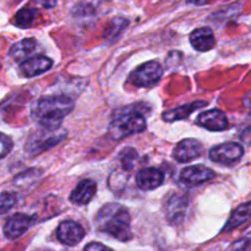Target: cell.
Instances as JSON below:
<instances>
[{
  "label": "cell",
  "instance_id": "cell-3",
  "mask_svg": "<svg viewBox=\"0 0 251 251\" xmlns=\"http://www.w3.org/2000/svg\"><path fill=\"white\" fill-rule=\"evenodd\" d=\"M147 129V118L136 106L125 109L118 113L109 125V134L113 140H123L130 134L141 133Z\"/></svg>",
  "mask_w": 251,
  "mask_h": 251
},
{
  "label": "cell",
  "instance_id": "cell-20",
  "mask_svg": "<svg viewBox=\"0 0 251 251\" xmlns=\"http://www.w3.org/2000/svg\"><path fill=\"white\" fill-rule=\"evenodd\" d=\"M129 26V21L125 19V18H114L110 23L108 25V27L103 31V38L108 42H114L117 39L118 36L123 34L125 28Z\"/></svg>",
  "mask_w": 251,
  "mask_h": 251
},
{
  "label": "cell",
  "instance_id": "cell-10",
  "mask_svg": "<svg viewBox=\"0 0 251 251\" xmlns=\"http://www.w3.org/2000/svg\"><path fill=\"white\" fill-rule=\"evenodd\" d=\"M52 67V61L45 55H34L27 58L19 65V72L23 77L32 78L46 73Z\"/></svg>",
  "mask_w": 251,
  "mask_h": 251
},
{
  "label": "cell",
  "instance_id": "cell-16",
  "mask_svg": "<svg viewBox=\"0 0 251 251\" xmlns=\"http://www.w3.org/2000/svg\"><path fill=\"white\" fill-rule=\"evenodd\" d=\"M97 192V183L92 179H83L70 194V201L75 205H86Z\"/></svg>",
  "mask_w": 251,
  "mask_h": 251
},
{
  "label": "cell",
  "instance_id": "cell-6",
  "mask_svg": "<svg viewBox=\"0 0 251 251\" xmlns=\"http://www.w3.org/2000/svg\"><path fill=\"white\" fill-rule=\"evenodd\" d=\"M58 241L66 246H75L85 238V230L79 223L74 221H65L56 228Z\"/></svg>",
  "mask_w": 251,
  "mask_h": 251
},
{
  "label": "cell",
  "instance_id": "cell-28",
  "mask_svg": "<svg viewBox=\"0 0 251 251\" xmlns=\"http://www.w3.org/2000/svg\"><path fill=\"white\" fill-rule=\"evenodd\" d=\"M243 105L251 112V92L246 93V94L243 96Z\"/></svg>",
  "mask_w": 251,
  "mask_h": 251
},
{
  "label": "cell",
  "instance_id": "cell-19",
  "mask_svg": "<svg viewBox=\"0 0 251 251\" xmlns=\"http://www.w3.org/2000/svg\"><path fill=\"white\" fill-rule=\"evenodd\" d=\"M251 218V201L243 203V204L238 205L235 210L232 211V214L228 218V221L226 223L223 231H231L238 228L239 226L246 223Z\"/></svg>",
  "mask_w": 251,
  "mask_h": 251
},
{
  "label": "cell",
  "instance_id": "cell-25",
  "mask_svg": "<svg viewBox=\"0 0 251 251\" xmlns=\"http://www.w3.org/2000/svg\"><path fill=\"white\" fill-rule=\"evenodd\" d=\"M230 251H251V234H247L246 236L241 238L239 241H236Z\"/></svg>",
  "mask_w": 251,
  "mask_h": 251
},
{
  "label": "cell",
  "instance_id": "cell-14",
  "mask_svg": "<svg viewBox=\"0 0 251 251\" xmlns=\"http://www.w3.org/2000/svg\"><path fill=\"white\" fill-rule=\"evenodd\" d=\"M187 207H188L187 196L180 195V194H174L172 196H169L167 205H165V214H167V219L169 223L177 225L183 221Z\"/></svg>",
  "mask_w": 251,
  "mask_h": 251
},
{
  "label": "cell",
  "instance_id": "cell-15",
  "mask_svg": "<svg viewBox=\"0 0 251 251\" xmlns=\"http://www.w3.org/2000/svg\"><path fill=\"white\" fill-rule=\"evenodd\" d=\"M190 43L196 51H210L211 49L215 47L216 43L214 31L210 27L196 28L190 34Z\"/></svg>",
  "mask_w": 251,
  "mask_h": 251
},
{
  "label": "cell",
  "instance_id": "cell-8",
  "mask_svg": "<svg viewBox=\"0 0 251 251\" xmlns=\"http://www.w3.org/2000/svg\"><path fill=\"white\" fill-rule=\"evenodd\" d=\"M45 133H41L39 136H36L35 139L30 140V143H27V152H30L31 154L41 153L46 149L52 148L54 145L58 143H61L62 140L65 139L66 133H59L58 129L56 130H47Z\"/></svg>",
  "mask_w": 251,
  "mask_h": 251
},
{
  "label": "cell",
  "instance_id": "cell-22",
  "mask_svg": "<svg viewBox=\"0 0 251 251\" xmlns=\"http://www.w3.org/2000/svg\"><path fill=\"white\" fill-rule=\"evenodd\" d=\"M139 159V153H137V151L132 147H128V148H125L120 154V160H121V165H123L124 169H126V171H130V169L134 168V164H136V161Z\"/></svg>",
  "mask_w": 251,
  "mask_h": 251
},
{
  "label": "cell",
  "instance_id": "cell-18",
  "mask_svg": "<svg viewBox=\"0 0 251 251\" xmlns=\"http://www.w3.org/2000/svg\"><path fill=\"white\" fill-rule=\"evenodd\" d=\"M207 102L204 101H196V102L192 103H184L179 108H175L172 110H168L163 114V120L165 123H174V121H177V120H184L190 116L191 113H194L195 110L200 108H204Z\"/></svg>",
  "mask_w": 251,
  "mask_h": 251
},
{
  "label": "cell",
  "instance_id": "cell-17",
  "mask_svg": "<svg viewBox=\"0 0 251 251\" xmlns=\"http://www.w3.org/2000/svg\"><path fill=\"white\" fill-rule=\"evenodd\" d=\"M36 47H38V42L35 39H32V38L22 39V41L16 42L15 45H12V47L10 49V56L15 62L22 63L35 52Z\"/></svg>",
  "mask_w": 251,
  "mask_h": 251
},
{
  "label": "cell",
  "instance_id": "cell-24",
  "mask_svg": "<svg viewBox=\"0 0 251 251\" xmlns=\"http://www.w3.org/2000/svg\"><path fill=\"white\" fill-rule=\"evenodd\" d=\"M12 149V140L10 136L0 132V159L5 157Z\"/></svg>",
  "mask_w": 251,
  "mask_h": 251
},
{
  "label": "cell",
  "instance_id": "cell-26",
  "mask_svg": "<svg viewBox=\"0 0 251 251\" xmlns=\"http://www.w3.org/2000/svg\"><path fill=\"white\" fill-rule=\"evenodd\" d=\"M83 251H113L110 247L105 246L102 243H98V242H92L85 246Z\"/></svg>",
  "mask_w": 251,
  "mask_h": 251
},
{
  "label": "cell",
  "instance_id": "cell-2",
  "mask_svg": "<svg viewBox=\"0 0 251 251\" xmlns=\"http://www.w3.org/2000/svg\"><path fill=\"white\" fill-rule=\"evenodd\" d=\"M96 226L101 232L109 234L121 242L130 241L133 236L128 210L118 203L103 205L96 216Z\"/></svg>",
  "mask_w": 251,
  "mask_h": 251
},
{
  "label": "cell",
  "instance_id": "cell-11",
  "mask_svg": "<svg viewBox=\"0 0 251 251\" xmlns=\"http://www.w3.org/2000/svg\"><path fill=\"white\" fill-rule=\"evenodd\" d=\"M215 177V172L204 165L187 167L180 172V180L187 185H198Z\"/></svg>",
  "mask_w": 251,
  "mask_h": 251
},
{
  "label": "cell",
  "instance_id": "cell-23",
  "mask_svg": "<svg viewBox=\"0 0 251 251\" xmlns=\"http://www.w3.org/2000/svg\"><path fill=\"white\" fill-rule=\"evenodd\" d=\"M18 201L15 194L12 192H0V214L8 212L11 208H14Z\"/></svg>",
  "mask_w": 251,
  "mask_h": 251
},
{
  "label": "cell",
  "instance_id": "cell-7",
  "mask_svg": "<svg viewBox=\"0 0 251 251\" xmlns=\"http://www.w3.org/2000/svg\"><path fill=\"white\" fill-rule=\"evenodd\" d=\"M201 152H203V147L199 140L184 139L175 147L172 157L177 163H190L192 160L198 159Z\"/></svg>",
  "mask_w": 251,
  "mask_h": 251
},
{
  "label": "cell",
  "instance_id": "cell-5",
  "mask_svg": "<svg viewBox=\"0 0 251 251\" xmlns=\"http://www.w3.org/2000/svg\"><path fill=\"white\" fill-rule=\"evenodd\" d=\"M245 149L238 143H223L210 151V159L222 165H232L243 157Z\"/></svg>",
  "mask_w": 251,
  "mask_h": 251
},
{
  "label": "cell",
  "instance_id": "cell-4",
  "mask_svg": "<svg viewBox=\"0 0 251 251\" xmlns=\"http://www.w3.org/2000/svg\"><path fill=\"white\" fill-rule=\"evenodd\" d=\"M163 77V67L157 61L145 62L140 65L130 75V82L137 87L153 86Z\"/></svg>",
  "mask_w": 251,
  "mask_h": 251
},
{
  "label": "cell",
  "instance_id": "cell-9",
  "mask_svg": "<svg viewBox=\"0 0 251 251\" xmlns=\"http://www.w3.org/2000/svg\"><path fill=\"white\" fill-rule=\"evenodd\" d=\"M196 123L199 124V126L211 132H222L228 128V118L219 109H211L200 113Z\"/></svg>",
  "mask_w": 251,
  "mask_h": 251
},
{
  "label": "cell",
  "instance_id": "cell-29",
  "mask_svg": "<svg viewBox=\"0 0 251 251\" xmlns=\"http://www.w3.org/2000/svg\"><path fill=\"white\" fill-rule=\"evenodd\" d=\"M190 4H194V5H205L210 3L211 0H187Z\"/></svg>",
  "mask_w": 251,
  "mask_h": 251
},
{
  "label": "cell",
  "instance_id": "cell-1",
  "mask_svg": "<svg viewBox=\"0 0 251 251\" xmlns=\"http://www.w3.org/2000/svg\"><path fill=\"white\" fill-rule=\"evenodd\" d=\"M73 109L74 101L72 97L66 94H54L39 98L31 108V116L43 129L56 130Z\"/></svg>",
  "mask_w": 251,
  "mask_h": 251
},
{
  "label": "cell",
  "instance_id": "cell-12",
  "mask_svg": "<svg viewBox=\"0 0 251 251\" xmlns=\"http://www.w3.org/2000/svg\"><path fill=\"white\" fill-rule=\"evenodd\" d=\"M31 223H32V218L26 214H15V215L10 216L4 225V235L8 239H18L21 238L28 228H30Z\"/></svg>",
  "mask_w": 251,
  "mask_h": 251
},
{
  "label": "cell",
  "instance_id": "cell-27",
  "mask_svg": "<svg viewBox=\"0 0 251 251\" xmlns=\"http://www.w3.org/2000/svg\"><path fill=\"white\" fill-rule=\"evenodd\" d=\"M32 1L43 8H54L56 5V0H32Z\"/></svg>",
  "mask_w": 251,
  "mask_h": 251
},
{
  "label": "cell",
  "instance_id": "cell-21",
  "mask_svg": "<svg viewBox=\"0 0 251 251\" xmlns=\"http://www.w3.org/2000/svg\"><path fill=\"white\" fill-rule=\"evenodd\" d=\"M38 16V10L32 7H23L16 12L14 18V25L19 28H30Z\"/></svg>",
  "mask_w": 251,
  "mask_h": 251
},
{
  "label": "cell",
  "instance_id": "cell-13",
  "mask_svg": "<svg viewBox=\"0 0 251 251\" xmlns=\"http://www.w3.org/2000/svg\"><path fill=\"white\" fill-rule=\"evenodd\" d=\"M164 181V174L159 168L148 167L139 171V174L136 175V184L140 190L152 191L156 190L157 187L163 184Z\"/></svg>",
  "mask_w": 251,
  "mask_h": 251
}]
</instances>
